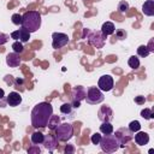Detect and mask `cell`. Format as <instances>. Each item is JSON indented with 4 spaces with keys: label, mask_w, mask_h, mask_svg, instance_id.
Wrapping results in <instances>:
<instances>
[{
    "label": "cell",
    "mask_w": 154,
    "mask_h": 154,
    "mask_svg": "<svg viewBox=\"0 0 154 154\" xmlns=\"http://www.w3.org/2000/svg\"><path fill=\"white\" fill-rule=\"evenodd\" d=\"M52 114L53 107L49 102H38L31 109V125L36 129L46 128Z\"/></svg>",
    "instance_id": "cell-1"
},
{
    "label": "cell",
    "mask_w": 154,
    "mask_h": 154,
    "mask_svg": "<svg viewBox=\"0 0 154 154\" xmlns=\"http://www.w3.org/2000/svg\"><path fill=\"white\" fill-rule=\"evenodd\" d=\"M41 14L37 11H26L22 16V26L29 32H35L41 28Z\"/></svg>",
    "instance_id": "cell-2"
},
{
    "label": "cell",
    "mask_w": 154,
    "mask_h": 154,
    "mask_svg": "<svg viewBox=\"0 0 154 154\" xmlns=\"http://www.w3.org/2000/svg\"><path fill=\"white\" fill-rule=\"evenodd\" d=\"M99 146L101 147L102 152H105V153H114L120 148L119 142H118L116 135H113V134L101 136Z\"/></svg>",
    "instance_id": "cell-3"
},
{
    "label": "cell",
    "mask_w": 154,
    "mask_h": 154,
    "mask_svg": "<svg viewBox=\"0 0 154 154\" xmlns=\"http://www.w3.org/2000/svg\"><path fill=\"white\" fill-rule=\"evenodd\" d=\"M55 134L54 136L57 137V140L59 142H66L69 141L72 135H73V128L70 123H63V124H59L55 129H54Z\"/></svg>",
    "instance_id": "cell-4"
},
{
    "label": "cell",
    "mask_w": 154,
    "mask_h": 154,
    "mask_svg": "<svg viewBox=\"0 0 154 154\" xmlns=\"http://www.w3.org/2000/svg\"><path fill=\"white\" fill-rule=\"evenodd\" d=\"M103 94L97 87H89L87 89V95H85V101L89 105H97L103 101Z\"/></svg>",
    "instance_id": "cell-5"
},
{
    "label": "cell",
    "mask_w": 154,
    "mask_h": 154,
    "mask_svg": "<svg viewBox=\"0 0 154 154\" xmlns=\"http://www.w3.org/2000/svg\"><path fill=\"white\" fill-rule=\"evenodd\" d=\"M114 135H116V137H117L120 147H125L134 138V134L128 128H120V129H118Z\"/></svg>",
    "instance_id": "cell-6"
},
{
    "label": "cell",
    "mask_w": 154,
    "mask_h": 154,
    "mask_svg": "<svg viewBox=\"0 0 154 154\" xmlns=\"http://www.w3.org/2000/svg\"><path fill=\"white\" fill-rule=\"evenodd\" d=\"M106 37L101 31H90L88 36V43L95 48H102L106 42Z\"/></svg>",
    "instance_id": "cell-7"
},
{
    "label": "cell",
    "mask_w": 154,
    "mask_h": 154,
    "mask_svg": "<svg viewBox=\"0 0 154 154\" xmlns=\"http://www.w3.org/2000/svg\"><path fill=\"white\" fill-rule=\"evenodd\" d=\"M69 36L64 32H53L52 34V47L54 49H60L69 43Z\"/></svg>",
    "instance_id": "cell-8"
},
{
    "label": "cell",
    "mask_w": 154,
    "mask_h": 154,
    "mask_svg": "<svg viewBox=\"0 0 154 154\" xmlns=\"http://www.w3.org/2000/svg\"><path fill=\"white\" fill-rule=\"evenodd\" d=\"M113 84H114V81H113V77L111 75H103L99 78V82H97V88L101 90V91H109L113 89Z\"/></svg>",
    "instance_id": "cell-9"
},
{
    "label": "cell",
    "mask_w": 154,
    "mask_h": 154,
    "mask_svg": "<svg viewBox=\"0 0 154 154\" xmlns=\"http://www.w3.org/2000/svg\"><path fill=\"white\" fill-rule=\"evenodd\" d=\"M30 34L31 32H29V30H26L25 28H20V29H18V30H16V31H12L11 32V38H13L14 41H20L22 43H25V42H28L29 41V38H30Z\"/></svg>",
    "instance_id": "cell-10"
},
{
    "label": "cell",
    "mask_w": 154,
    "mask_h": 154,
    "mask_svg": "<svg viewBox=\"0 0 154 154\" xmlns=\"http://www.w3.org/2000/svg\"><path fill=\"white\" fill-rule=\"evenodd\" d=\"M42 144L45 146V148L49 153H53L58 147V140H57V137L54 135H51V134L49 135H45V140H43Z\"/></svg>",
    "instance_id": "cell-11"
},
{
    "label": "cell",
    "mask_w": 154,
    "mask_h": 154,
    "mask_svg": "<svg viewBox=\"0 0 154 154\" xmlns=\"http://www.w3.org/2000/svg\"><path fill=\"white\" fill-rule=\"evenodd\" d=\"M97 117L101 122H111L113 119V111L109 106H102L97 112Z\"/></svg>",
    "instance_id": "cell-12"
},
{
    "label": "cell",
    "mask_w": 154,
    "mask_h": 154,
    "mask_svg": "<svg viewBox=\"0 0 154 154\" xmlns=\"http://www.w3.org/2000/svg\"><path fill=\"white\" fill-rule=\"evenodd\" d=\"M6 102L8 106L11 107H16V106H19L22 103V96L17 91H11L7 96H6Z\"/></svg>",
    "instance_id": "cell-13"
},
{
    "label": "cell",
    "mask_w": 154,
    "mask_h": 154,
    "mask_svg": "<svg viewBox=\"0 0 154 154\" xmlns=\"http://www.w3.org/2000/svg\"><path fill=\"white\" fill-rule=\"evenodd\" d=\"M85 95H87V89L82 85H77V87H73L72 89V100H76V101H82L85 99Z\"/></svg>",
    "instance_id": "cell-14"
},
{
    "label": "cell",
    "mask_w": 154,
    "mask_h": 154,
    "mask_svg": "<svg viewBox=\"0 0 154 154\" xmlns=\"http://www.w3.org/2000/svg\"><path fill=\"white\" fill-rule=\"evenodd\" d=\"M134 138H135V143H136L137 146H146V144L149 142V135H148L147 132L140 131V130H138L137 132H135Z\"/></svg>",
    "instance_id": "cell-15"
},
{
    "label": "cell",
    "mask_w": 154,
    "mask_h": 154,
    "mask_svg": "<svg viewBox=\"0 0 154 154\" xmlns=\"http://www.w3.org/2000/svg\"><path fill=\"white\" fill-rule=\"evenodd\" d=\"M6 64L10 66V67H18L20 65V58H19V54L12 52V53H8L6 55Z\"/></svg>",
    "instance_id": "cell-16"
},
{
    "label": "cell",
    "mask_w": 154,
    "mask_h": 154,
    "mask_svg": "<svg viewBox=\"0 0 154 154\" xmlns=\"http://www.w3.org/2000/svg\"><path fill=\"white\" fill-rule=\"evenodd\" d=\"M142 12H143V14H146L148 17L154 16V0L144 1V4L142 5Z\"/></svg>",
    "instance_id": "cell-17"
},
{
    "label": "cell",
    "mask_w": 154,
    "mask_h": 154,
    "mask_svg": "<svg viewBox=\"0 0 154 154\" xmlns=\"http://www.w3.org/2000/svg\"><path fill=\"white\" fill-rule=\"evenodd\" d=\"M114 30H116V28H114V24H113L112 22H105V23L102 24L100 31H101L105 36H109V35H113V34H114Z\"/></svg>",
    "instance_id": "cell-18"
},
{
    "label": "cell",
    "mask_w": 154,
    "mask_h": 154,
    "mask_svg": "<svg viewBox=\"0 0 154 154\" xmlns=\"http://www.w3.org/2000/svg\"><path fill=\"white\" fill-rule=\"evenodd\" d=\"M100 132L102 135L113 134V125L111 124V122H102V124L100 125Z\"/></svg>",
    "instance_id": "cell-19"
},
{
    "label": "cell",
    "mask_w": 154,
    "mask_h": 154,
    "mask_svg": "<svg viewBox=\"0 0 154 154\" xmlns=\"http://www.w3.org/2000/svg\"><path fill=\"white\" fill-rule=\"evenodd\" d=\"M31 142L34 144H42L43 143V140H45V135L40 131H35L31 134V137H30Z\"/></svg>",
    "instance_id": "cell-20"
},
{
    "label": "cell",
    "mask_w": 154,
    "mask_h": 154,
    "mask_svg": "<svg viewBox=\"0 0 154 154\" xmlns=\"http://www.w3.org/2000/svg\"><path fill=\"white\" fill-rule=\"evenodd\" d=\"M59 124H60V117L52 114V116H51V118H49V120H48L47 126H48L51 130H54Z\"/></svg>",
    "instance_id": "cell-21"
},
{
    "label": "cell",
    "mask_w": 154,
    "mask_h": 154,
    "mask_svg": "<svg viewBox=\"0 0 154 154\" xmlns=\"http://www.w3.org/2000/svg\"><path fill=\"white\" fill-rule=\"evenodd\" d=\"M128 65H129L131 69H134V70L138 69V67H140V59H138V57L131 55V57L129 58V60H128Z\"/></svg>",
    "instance_id": "cell-22"
},
{
    "label": "cell",
    "mask_w": 154,
    "mask_h": 154,
    "mask_svg": "<svg viewBox=\"0 0 154 154\" xmlns=\"http://www.w3.org/2000/svg\"><path fill=\"white\" fill-rule=\"evenodd\" d=\"M60 113L65 114V116H70L72 114V105L69 102H65L60 106Z\"/></svg>",
    "instance_id": "cell-23"
},
{
    "label": "cell",
    "mask_w": 154,
    "mask_h": 154,
    "mask_svg": "<svg viewBox=\"0 0 154 154\" xmlns=\"http://www.w3.org/2000/svg\"><path fill=\"white\" fill-rule=\"evenodd\" d=\"M149 49L147 48V46H144V45H141V46H138V48H137V55L138 57H141V58H146V57H148L149 55Z\"/></svg>",
    "instance_id": "cell-24"
},
{
    "label": "cell",
    "mask_w": 154,
    "mask_h": 154,
    "mask_svg": "<svg viewBox=\"0 0 154 154\" xmlns=\"http://www.w3.org/2000/svg\"><path fill=\"white\" fill-rule=\"evenodd\" d=\"M128 129H129L132 134H135V132H137L138 130H141V124H140L138 120H132V122H130Z\"/></svg>",
    "instance_id": "cell-25"
},
{
    "label": "cell",
    "mask_w": 154,
    "mask_h": 154,
    "mask_svg": "<svg viewBox=\"0 0 154 154\" xmlns=\"http://www.w3.org/2000/svg\"><path fill=\"white\" fill-rule=\"evenodd\" d=\"M12 49H13V52H14V53H17V54L23 53V51H24L23 43H22L20 41H14V42L12 43Z\"/></svg>",
    "instance_id": "cell-26"
},
{
    "label": "cell",
    "mask_w": 154,
    "mask_h": 154,
    "mask_svg": "<svg viewBox=\"0 0 154 154\" xmlns=\"http://www.w3.org/2000/svg\"><path fill=\"white\" fill-rule=\"evenodd\" d=\"M141 117L147 119V120L148 119H153L154 118V113H153V111L150 108H144V109L141 111Z\"/></svg>",
    "instance_id": "cell-27"
},
{
    "label": "cell",
    "mask_w": 154,
    "mask_h": 154,
    "mask_svg": "<svg viewBox=\"0 0 154 154\" xmlns=\"http://www.w3.org/2000/svg\"><path fill=\"white\" fill-rule=\"evenodd\" d=\"M129 2L128 1H125V0H122V1H119L118 2V11L120 12V13H125L128 10H129Z\"/></svg>",
    "instance_id": "cell-28"
},
{
    "label": "cell",
    "mask_w": 154,
    "mask_h": 154,
    "mask_svg": "<svg viewBox=\"0 0 154 154\" xmlns=\"http://www.w3.org/2000/svg\"><path fill=\"white\" fill-rule=\"evenodd\" d=\"M11 19H12V23H13L14 25H22V14H19V13H13L12 17H11Z\"/></svg>",
    "instance_id": "cell-29"
},
{
    "label": "cell",
    "mask_w": 154,
    "mask_h": 154,
    "mask_svg": "<svg viewBox=\"0 0 154 154\" xmlns=\"http://www.w3.org/2000/svg\"><path fill=\"white\" fill-rule=\"evenodd\" d=\"M114 31H116V38L117 40H125L126 36H128L126 31L123 30V29H118V30H114Z\"/></svg>",
    "instance_id": "cell-30"
},
{
    "label": "cell",
    "mask_w": 154,
    "mask_h": 154,
    "mask_svg": "<svg viewBox=\"0 0 154 154\" xmlns=\"http://www.w3.org/2000/svg\"><path fill=\"white\" fill-rule=\"evenodd\" d=\"M101 136H102V135H101L100 132H94V134L91 135V137H90L91 143L95 144V146L99 144V143H100V140H101Z\"/></svg>",
    "instance_id": "cell-31"
},
{
    "label": "cell",
    "mask_w": 154,
    "mask_h": 154,
    "mask_svg": "<svg viewBox=\"0 0 154 154\" xmlns=\"http://www.w3.org/2000/svg\"><path fill=\"white\" fill-rule=\"evenodd\" d=\"M28 153L29 154H38V153H41V148L38 147V144L32 143V146L28 148Z\"/></svg>",
    "instance_id": "cell-32"
},
{
    "label": "cell",
    "mask_w": 154,
    "mask_h": 154,
    "mask_svg": "<svg viewBox=\"0 0 154 154\" xmlns=\"http://www.w3.org/2000/svg\"><path fill=\"white\" fill-rule=\"evenodd\" d=\"M8 40H10V35H7L5 32H0V46L8 42Z\"/></svg>",
    "instance_id": "cell-33"
},
{
    "label": "cell",
    "mask_w": 154,
    "mask_h": 154,
    "mask_svg": "<svg viewBox=\"0 0 154 154\" xmlns=\"http://www.w3.org/2000/svg\"><path fill=\"white\" fill-rule=\"evenodd\" d=\"M135 102H136L137 105H144V102H146V97L142 96V95L135 96Z\"/></svg>",
    "instance_id": "cell-34"
},
{
    "label": "cell",
    "mask_w": 154,
    "mask_h": 154,
    "mask_svg": "<svg viewBox=\"0 0 154 154\" xmlns=\"http://www.w3.org/2000/svg\"><path fill=\"white\" fill-rule=\"evenodd\" d=\"M64 152H65L66 154H72V153H75V147H73L72 144H67V146L65 147Z\"/></svg>",
    "instance_id": "cell-35"
},
{
    "label": "cell",
    "mask_w": 154,
    "mask_h": 154,
    "mask_svg": "<svg viewBox=\"0 0 154 154\" xmlns=\"http://www.w3.org/2000/svg\"><path fill=\"white\" fill-rule=\"evenodd\" d=\"M153 43H154V40L152 38V40H149V43H148V46H147V48L149 49V52L152 53V52H154V48H153Z\"/></svg>",
    "instance_id": "cell-36"
},
{
    "label": "cell",
    "mask_w": 154,
    "mask_h": 154,
    "mask_svg": "<svg viewBox=\"0 0 154 154\" xmlns=\"http://www.w3.org/2000/svg\"><path fill=\"white\" fill-rule=\"evenodd\" d=\"M72 108H78L81 106V102L79 101H76V100H72Z\"/></svg>",
    "instance_id": "cell-37"
},
{
    "label": "cell",
    "mask_w": 154,
    "mask_h": 154,
    "mask_svg": "<svg viewBox=\"0 0 154 154\" xmlns=\"http://www.w3.org/2000/svg\"><path fill=\"white\" fill-rule=\"evenodd\" d=\"M14 83H16V87H19L23 84V78H16L14 79Z\"/></svg>",
    "instance_id": "cell-38"
},
{
    "label": "cell",
    "mask_w": 154,
    "mask_h": 154,
    "mask_svg": "<svg viewBox=\"0 0 154 154\" xmlns=\"http://www.w3.org/2000/svg\"><path fill=\"white\" fill-rule=\"evenodd\" d=\"M4 97H5V91H4V89L0 88V99H4Z\"/></svg>",
    "instance_id": "cell-39"
}]
</instances>
